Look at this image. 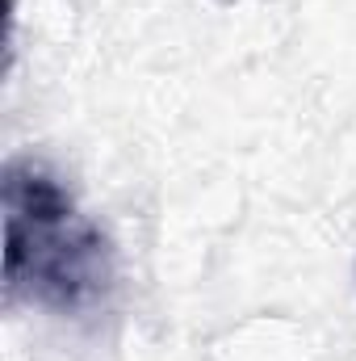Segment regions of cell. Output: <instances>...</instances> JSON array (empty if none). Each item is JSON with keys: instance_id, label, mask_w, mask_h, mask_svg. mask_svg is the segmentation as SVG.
I'll list each match as a JSON object with an SVG mask.
<instances>
[{"instance_id": "6da1fadb", "label": "cell", "mask_w": 356, "mask_h": 361, "mask_svg": "<svg viewBox=\"0 0 356 361\" xmlns=\"http://www.w3.org/2000/svg\"><path fill=\"white\" fill-rule=\"evenodd\" d=\"M4 290L55 315H84L113 286V248L76 206L72 189L34 156H13L0 173Z\"/></svg>"}]
</instances>
